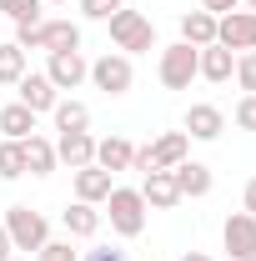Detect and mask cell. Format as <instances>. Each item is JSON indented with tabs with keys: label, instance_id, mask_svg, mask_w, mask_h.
I'll use <instances>...</instances> for the list:
<instances>
[{
	"label": "cell",
	"instance_id": "obj_16",
	"mask_svg": "<svg viewBox=\"0 0 256 261\" xmlns=\"http://www.w3.org/2000/svg\"><path fill=\"white\" fill-rule=\"evenodd\" d=\"M131 161H136V146H131L126 136H106V141H96V166L100 171H131Z\"/></svg>",
	"mask_w": 256,
	"mask_h": 261
},
{
	"label": "cell",
	"instance_id": "obj_33",
	"mask_svg": "<svg viewBox=\"0 0 256 261\" xmlns=\"http://www.w3.org/2000/svg\"><path fill=\"white\" fill-rule=\"evenodd\" d=\"M241 201H246V216H256V181H246V196Z\"/></svg>",
	"mask_w": 256,
	"mask_h": 261
},
{
	"label": "cell",
	"instance_id": "obj_21",
	"mask_svg": "<svg viewBox=\"0 0 256 261\" xmlns=\"http://www.w3.org/2000/svg\"><path fill=\"white\" fill-rule=\"evenodd\" d=\"M0 130H5V141H25V136H35V111L31 106H5L0 111Z\"/></svg>",
	"mask_w": 256,
	"mask_h": 261
},
{
	"label": "cell",
	"instance_id": "obj_2",
	"mask_svg": "<svg viewBox=\"0 0 256 261\" xmlns=\"http://www.w3.org/2000/svg\"><path fill=\"white\" fill-rule=\"evenodd\" d=\"M181 161H191V136L186 130H166V136H156L146 151H136V171H171V166H181Z\"/></svg>",
	"mask_w": 256,
	"mask_h": 261
},
{
	"label": "cell",
	"instance_id": "obj_8",
	"mask_svg": "<svg viewBox=\"0 0 256 261\" xmlns=\"http://www.w3.org/2000/svg\"><path fill=\"white\" fill-rule=\"evenodd\" d=\"M91 81H96V91H106V96H126L131 81H136L131 56H121V50H106V56L91 65Z\"/></svg>",
	"mask_w": 256,
	"mask_h": 261
},
{
	"label": "cell",
	"instance_id": "obj_22",
	"mask_svg": "<svg viewBox=\"0 0 256 261\" xmlns=\"http://www.w3.org/2000/svg\"><path fill=\"white\" fill-rule=\"evenodd\" d=\"M65 231H70V236H96V231H100V211L86 206V201L65 206Z\"/></svg>",
	"mask_w": 256,
	"mask_h": 261
},
{
	"label": "cell",
	"instance_id": "obj_29",
	"mask_svg": "<svg viewBox=\"0 0 256 261\" xmlns=\"http://www.w3.org/2000/svg\"><path fill=\"white\" fill-rule=\"evenodd\" d=\"M231 121L241 130H256V96H241L236 100V111H231Z\"/></svg>",
	"mask_w": 256,
	"mask_h": 261
},
{
	"label": "cell",
	"instance_id": "obj_13",
	"mask_svg": "<svg viewBox=\"0 0 256 261\" xmlns=\"http://www.w3.org/2000/svg\"><path fill=\"white\" fill-rule=\"evenodd\" d=\"M15 86H20V106H31L35 116H40V111H56V100H61V91L50 86V75H31V70H25Z\"/></svg>",
	"mask_w": 256,
	"mask_h": 261
},
{
	"label": "cell",
	"instance_id": "obj_10",
	"mask_svg": "<svg viewBox=\"0 0 256 261\" xmlns=\"http://www.w3.org/2000/svg\"><path fill=\"white\" fill-rule=\"evenodd\" d=\"M45 75H50V86H56V91H75V86L91 75V65H86V56H81V50H56Z\"/></svg>",
	"mask_w": 256,
	"mask_h": 261
},
{
	"label": "cell",
	"instance_id": "obj_9",
	"mask_svg": "<svg viewBox=\"0 0 256 261\" xmlns=\"http://www.w3.org/2000/svg\"><path fill=\"white\" fill-rule=\"evenodd\" d=\"M221 241H226V251H231V261H251L256 256V216H226V226H221Z\"/></svg>",
	"mask_w": 256,
	"mask_h": 261
},
{
	"label": "cell",
	"instance_id": "obj_18",
	"mask_svg": "<svg viewBox=\"0 0 256 261\" xmlns=\"http://www.w3.org/2000/svg\"><path fill=\"white\" fill-rule=\"evenodd\" d=\"M171 176H176V191H181V201H186V196H206V191H211V166H201V161H181V166H171Z\"/></svg>",
	"mask_w": 256,
	"mask_h": 261
},
{
	"label": "cell",
	"instance_id": "obj_23",
	"mask_svg": "<svg viewBox=\"0 0 256 261\" xmlns=\"http://www.w3.org/2000/svg\"><path fill=\"white\" fill-rule=\"evenodd\" d=\"M50 116H56V130H86L91 126V111H86L81 100H56Z\"/></svg>",
	"mask_w": 256,
	"mask_h": 261
},
{
	"label": "cell",
	"instance_id": "obj_17",
	"mask_svg": "<svg viewBox=\"0 0 256 261\" xmlns=\"http://www.w3.org/2000/svg\"><path fill=\"white\" fill-rule=\"evenodd\" d=\"M231 70H236V56L226 50V45H201V56H196V75H206V81H231Z\"/></svg>",
	"mask_w": 256,
	"mask_h": 261
},
{
	"label": "cell",
	"instance_id": "obj_31",
	"mask_svg": "<svg viewBox=\"0 0 256 261\" xmlns=\"http://www.w3.org/2000/svg\"><path fill=\"white\" fill-rule=\"evenodd\" d=\"M201 10H211V15H226V10H236V0H206Z\"/></svg>",
	"mask_w": 256,
	"mask_h": 261
},
{
	"label": "cell",
	"instance_id": "obj_5",
	"mask_svg": "<svg viewBox=\"0 0 256 261\" xmlns=\"http://www.w3.org/2000/svg\"><path fill=\"white\" fill-rule=\"evenodd\" d=\"M111 40H116L121 56H141V50L156 45V25H151L141 10H116V15H111Z\"/></svg>",
	"mask_w": 256,
	"mask_h": 261
},
{
	"label": "cell",
	"instance_id": "obj_24",
	"mask_svg": "<svg viewBox=\"0 0 256 261\" xmlns=\"http://www.w3.org/2000/svg\"><path fill=\"white\" fill-rule=\"evenodd\" d=\"M25 75V50L10 40V45H0V86H15Z\"/></svg>",
	"mask_w": 256,
	"mask_h": 261
},
{
	"label": "cell",
	"instance_id": "obj_4",
	"mask_svg": "<svg viewBox=\"0 0 256 261\" xmlns=\"http://www.w3.org/2000/svg\"><path fill=\"white\" fill-rule=\"evenodd\" d=\"M0 226H5V236H10V246H15V251H40V246L50 241L45 216H40V211H31V206H10Z\"/></svg>",
	"mask_w": 256,
	"mask_h": 261
},
{
	"label": "cell",
	"instance_id": "obj_27",
	"mask_svg": "<svg viewBox=\"0 0 256 261\" xmlns=\"http://www.w3.org/2000/svg\"><path fill=\"white\" fill-rule=\"evenodd\" d=\"M231 75H236V86H241L246 96H256V50H241V56H236V70H231Z\"/></svg>",
	"mask_w": 256,
	"mask_h": 261
},
{
	"label": "cell",
	"instance_id": "obj_30",
	"mask_svg": "<svg viewBox=\"0 0 256 261\" xmlns=\"http://www.w3.org/2000/svg\"><path fill=\"white\" fill-rule=\"evenodd\" d=\"M121 10V0H81V15H91V20H111Z\"/></svg>",
	"mask_w": 256,
	"mask_h": 261
},
{
	"label": "cell",
	"instance_id": "obj_25",
	"mask_svg": "<svg viewBox=\"0 0 256 261\" xmlns=\"http://www.w3.org/2000/svg\"><path fill=\"white\" fill-rule=\"evenodd\" d=\"M15 176H25V151L20 141H0V181H15Z\"/></svg>",
	"mask_w": 256,
	"mask_h": 261
},
{
	"label": "cell",
	"instance_id": "obj_36",
	"mask_svg": "<svg viewBox=\"0 0 256 261\" xmlns=\"http://www.w3.org/2000/svg\"><path fill=\"white\" fill-rule=\"evenodd\" d=\"M246 5H251V10H256V0H246Z\"/></svg>",
	"mask_w": 256,
	"mask_h": 261
},
{
	"label": "cell",
	"instance_id": "obj_1",
	"mask_svg": "<svg viewBox=\"0 0 256 261\" xmlns=\"http://www.w3.org/2000/svg\"><path fill=\"white\" fill-rule=\"evenodd\" d=\"M20 50H81V25L75 20H40V25H15Z\"/></svg>",
	"mask_w": 256,
	"mask_h": 261
},
{
	"label": "cell",
	"instance_id": "obj_11",
	"mask_svg": "<svg viewBox=\"0 0 256 261\" xmlns=\"http://www.w3.org/2000/svg\"><path fill=\"white\" fill-rule=\"evenodd\" d=\"M56 161H65L70 171L91 166V161H96V136H91V130H61V141H56Z\"/></svg>",
	"mask_w": 256,
	"mask_h": 261
},
{
	"label": "cell",
	"instance_id": "obj_32",
	"mask_svg": "<svg viewBox=\"0 0 256 261\" xmlns=\"http://www.w3.org/2000/svg\"><path fill=\"white\" fill-rule=\"evenodd\" d=\"M86 261H126V251H111V246H106V251H91Z\"/></svg>",
	"mask_w": 256,
	"mask_h": 261
},
{
	"label": "cell",
	"instance_id": "obj_14",
	"mask_svg": "<svg viewBox=\"0 0 256 261\" xmlns=\"http://www.w3.org/2000/svg\"><path fill=\"white\" fill-rule=\"evenodd\" d=\"M141 201H146L151 211H171V206L181 201V191H176V176H171V171H151V176L141 181Z\"/></svg>",
	"mask_w": 256,
	"mask_h": 261
},
{
	"label": "cell",
	"instance_id": "obj_35",
	"mask_svg": "<svg viewBox=\"0 0 256 261\" xmlns=\"http://www.w3.org/2000/svg\"><path fill=\"white\" fill-rule=\"evenodd\" d=\"M40 5H65V0H40Z\"/></svg>",
	"mask_w": 256,
	"mask_h": 261
},
{
	"label": "cell",
	"instance_id": "obj_34",
	"mask_svg": "<svg viewBox=\"0 0 256 261\" xmlns=\"http://www.w3.org/2000/svg\"><path fill=\"white\" fill-rule=\"evenodd\" d=\"M181 261H211V256H201V251H186V256H181Z\"/></svg>",
	"mask_w": 256,
	"mask_h": 261
},
{
	"label": "cell",
	"instance_id": "obj_3",
	"mask_svg": "<svg viewBox=\"0 0 256 261\" xmlns=\"http://www.w3.org/2000/svg\"><path fill=\"white\" fill-rule=\"evenodd\" d=\"M106 216H111V231H116V236H141V231H146V201H141V191L111 186Z\"/></svg>",
	"mask_w": 256,
	"mask_h": 261
},
{
	"label": "cell",
	"instance_id": "obj_15",
	"mask_svg": "<svg viewBox=\"0 0 256 261\" xmlns=\"http://www.w3.org/2000/svg\"><path fill=\"white\" fill-rule=\"evenodd\" d=\"M111 186H116V181H111V171H100L96 161L75 171V201H86V206L106 201V196H111Z\"/></svg>",
	"mask_w": 256,
	"mask_h": 261
},
{
	"label": "cell",
	"instance_id": "obj_12",
	"mask_svg": "<svg viewBox=\"0 0 256 261\" xmlns=\"http://www.w3.org/2000/svg\"><path fill=\"white\" fill-rule=\"evenodd\" d=\"M221 130H226L221 106H206V100H196L191 111H186V136H191V141H216Z\"/></svg>",
	"mask_w": 256,
	"mask_h": 261
},
{
	"label": "cell",
	"instance_id": "obj_37",
	"mask_svg": "<svg viewBox=\"0 0 256 261\" xmlns=\"http://www.w3.org/2000/svg\"><path fill=\"white\" fill-rule=\"evenodd\" d=\"M251 261H256V256H251Z\"/></svg>",
	"mask_w": 256,
	"mask_h": 261
},
{
	"label": "cell",
	"instance_id": "obj_28",
	"mask_svg": "<svg viewBox=\"0 0 256 261\" xmlns=\"http://www.w3.org/2000/svg\"><path fill=\"white\" fill-rule=\"evenodd\" d=\"M35 261H81V256H75L70 241H45V246L35 251Z\"/></svg>",
	"mask_w": 256,
	"mask_h": 261
},
{
	"label": "cell",
	"instance_id": "obj_20",
	"mask_svg": "<svg viewBox=\"0 0 256 261\" xmlns=\"http://www.w3.org/2000/svg\"><path fill=\"white\" fill-rule=\"evenodd\" d=\"M20 151H25V171H31V176H50V171H56V141H45V136H25Z\"/></svg>",
	"mask_w": 256,
	"mask_h": 261
},
{
	"label": "cell",
	"instance_id": "obj_6",
	"mask_svg": "<svg viewBox=\"0 0 256 261\" xmlns=\"http://www.w3.org/2000/svg\"><path fill=\"white\" fill-rule=\"evenodd\" d=\"M196 45H186V40H176V45H166L161 50V65H156V75H161V86L166 91H191V81H196Z\"/></svg>",
	"mask_w": 256,
	"mask_h": 261
},
{
	"label": "cell",
	"instance_id": "obj_19",
	"mask_svg": "<svg viewBox=\"0 0 256 261\" xmlns=\"http://www.w3.org/2000/svg\"><path fill=\"white\" fill-rule=\"evenodd\" d=\"M181 40L186 45H216V15L211 10H191V15H181Z\"/></svg>",
	"mask_w": 256,
	"mask_h": 261
},
{
	"label": "cell",
	"instance_id": "obj_26",
	"mask_svg": "<svg viewBox=\"0 0 256 261\" xmlns=\"http://www.w3.org/2000/svg\"><path fill=\"white\" fill-rule=\"evenodd\" d=\"M0 15H10L15 25H40V0H0Z\"/></svg>",
	"mask_w": 256,
	"mask_h": 261
},
{
	"label": "cell",
	"instance_id": "obj_7",
	"mask_svg": "<svg viewBox=\"0 0 256 261\" xmlns=\"http://www.w3.org/2000/svg\"><path fill=\"white\" fill-rule=\"evenodd\" d=\"M216 45L236 50H256V10H226L216 15Z\"/></svg>",
	"mask_w": 256,
	"mask_h": 261
}]
</instances>
